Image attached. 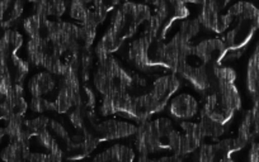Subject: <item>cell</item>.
Instances as JSON below:
<instances>
[{
  "instance_id": "obj_2",
  "label": "cell",
  "mask_w": 259,
  "mask_h": 162,
  "mask_svg": "<svg viewBox=\"0 0 259 162\" xmlns=\"http://www.w3.org/2000/svg\"><path fill=\"white\" fill-rule=\"evenodd\" d=\"M139 124L128 119H104L93 126L92 133L99 144L102 142H114L131 138L138 132Z\"/></svg>"
},
{
  "instance_id": "obj_11",
  "label": "cell",
  "mask_w": 259,
  "mask_h": 162,
  "mask_svg": "<svg viewBox=\"0 0 259 162\" xmlns=\"http://www.w3.org/2000/svg\"><path fill=\"white\" fill-rule=\"evenodd\" d=\"M11 109L7 105V103L2 101L0 103V121H8V118L11 117Z\"/></svg>"
},
{
  "instance_id": "obj_12",
  "label": "cell",
  "mask_w": 259,
  "mask_h": 162,
  "mask_svg": "<svg viewBox=\"0 0 259 162\" xmlns=\"http://www.w3.org/2000/svg\"><path fill=\"white\" fill-rule=\"evenodd\" d=\"M182 2H183L184 4H187V6H188V4H191V6H202V3L203 2H205V0H182Z\"/></svg>"
},
{
  "instance_id": "obj_4",
  "label": "cell",
  "mask_w": 259,
  "mask_h": 162,
  "mask_svg": "<svg viewBox=\"0 0 259 162\" xmlns=\"http://www.w3.org/2000/svg\"><path fill=\"white\" fill-rule=\"evenodd\" d=\"M24 38L18 31L7 29L3 37L0 38V77L9 75L12 77L9 67H11L12 56L23 47ZM13 79V77H12Z\"/></svg>"
},
{
  "instance_id": "obj_8",
  "label": "cell",
  "mask_w": 259,
  "mask_h": 162,
  "mask_svg": "<svg viewBox=\"0 0 259 162\" xmlns=\"http://www.w3.org/2000/svg\"><path fill=\"white\" fill-rule=\"evenodd\" d=\"M28 108L33 113L44 114L47 112H55L54 109V100L52 99L44 98V96H32L29 100Z\"/></svg>"
},
{
  "instance_id": "obj_5",
  "label": "cell",
  "mask_w": 259,
  "mask_h": 162,
  "mask_svg": "<svg viewBox=\"0 0 259 162\" xmlns=\"http://www.w3.org/2000/svg\"><path fill=\"white\" fill-rule=\"evenodd\" d=\"M61 77L47 70H41L37 74H34L28 80V91L32 96H44L47 98L51 94H56L60 88Z\"/></svg>"
},
{
  "instance_id": "obj_10",
  "label": "cell",
  "mask_w": 259,
  "mask_h": 162,
  "mask_svg": "<svg viewBox=\"0 0 259 162\" xmlns=\"http://www.w3.org/2000/svg\"><path fill=\"white\" fill-rule=\"evenodd\" d=\"M249 161L259 162V143L258 142H251V146L249 148L248 153Z\"/></svg>"
},
{
  "instance_id": "obj_3",
  "label": "cell",
  "mask_w": 259,
  "mask_h": 162,
  "mask_svg": "<svg viewBox=\"0 0 259 162\" xmlns=\"http://www.w3.org/2000/svg\"><path fill=\"white\" fill-rule=\"evenodd\" d=\"M191 59L205 65L220 66L226 57V44L223 38H206L192 47Z\"/></svg>"
},
{
  "instance_id": "obj_6",
  "label": "cell",
  "mask_w": 259,
  "mask_h": 162,
  "mask_svg": "<svg viewBox=\"0 0 259 162\" xmlns=\"http://www.w3.org/2000/svg\"><path fill=\"white\" fill-rule=\"evenodd\" d=\"M138 152L136 148L124 142H116L112 143L111 146L104 148L102 152H98L93 157L97 161H121V162H130L135 161Z\"/></svg>"
},
{
  "instance_id": "obj_7",
  "label": "cell",
  "mask_w": 259,
  "mask_h": 162,
  "mask_svg": "<svg viewBox=\"0 0 259 162\" xmlns=\"http://www.w3.org/2000/svg\"><path fill=\"white\" fill-rule=\"evenodd\" d=\"M29 152V142L11 141L0 153V158L7 162L24 161L28 157Z\"/></svg>"
},
{
  "instance_id": "obj_1",
  "label": "cell",
  "mask_w": 259,
  "mask_h": 162,
  "mask_svg": "<svg viewBox=\"0 0 259 162\" xmlns=\"http://www.w3.org/2000/svg\"><path fill=\"white\" fill-rule=\"evenodd\" d=\"M197 91L184 90L174 94L166 104V113L174 122L197 121L200 118L202 100L196 95Z\"/></svg>"
},
{
  "instance_id": "obj_9",
  "label": "cell",
  "mask_w": 259,
  "mask_h": 162,
  "mask_svg": "<svg viewBox=\"0 0 259 162\" xmlns=\"http://www.w3.org/2000/svg\"><path fill=\"white\" fill-rule=\"evenodd\" d=\"M12 0H0V28H4Z\"/></svg>"
}]
</instances>
